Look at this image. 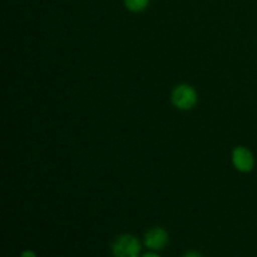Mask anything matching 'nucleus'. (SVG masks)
I'll list each match as a JSON object with an SVG mask.
<instances>
[{"label":"nucleus","mask_w":257,"mask_h":257,"mask_svg":"<svg viewBox=\"0 0 257 257\" xmlns=\"http://www.w3.org/2000/svg\"><path fill=\"white\" fill-rule=\"evenodd\" d=\"M171 100L173 105L181 110L192 109L197 103V93L191 85L180 84L172 90Z\"/></svg>","instance_id":"f257e3e1"},{"label":"nucleus","mask_w":257,"mask_h":257,"mask_svg":"<svg viewBox=\"0 0 257 257\" xmlns=\"http://www.w3.org/2000/svg\"><path fill=\"white\" fill-rule=\"evenodd\" d=\"M188 256H197V257H200L201 255H200V253H195V252H188V253H186V255H185V257H188Z\"/></svg>","instance_id":"0eeeda50"},{"label":"nucleus","mask_w":257,"mask_h":257,"mask_svg":"<svg viewBox=\"0 0 257 257\" xmlns=\"http://www.w3.org/2000/svg\"><path fill=\"white\" fill-rule=\"evenodd\" d=\"M232 163L240 172H250L253 168V155L245 147H236L232 152Z\"/></svg>","instance_id":"7ed1b4c3"},{"label":"nucleus","mask_w":257,"mask_h":257,"mask_svg":"<svg viewBox=\"0 0 257 257\" xmlns=\"http://www.w3.org/2000/svg\"><path fill=\"white\" fill-rule=\"evenodd\" d=\"M168 242V233L167 231L161 227L151 228L145 235V245L150 250L160 251L165 248Z\"/></svg>","instance_id":"20e7f679"},{"label":"nucleus","mask_w":257,"mask_h":257,"mask_svg":"<svg viewBox=\"0 0 257 257\" xmlns=\"http://www.w3.org/2000/svg\"><path fill=\"white\" fill-rule=\"evenodd\" d=\"M29 255H32V256H35L34 253H33V252H24V253H23L22 256H29Z\"/></svg>","instance_id":"6e6552de"},{"label":"nucleus","mask_w":257,"mask_h":257,"mask_svg":"<svg viewBox=\"0 0 257 257\" xmlns=\"http://www.w3.org/2000/svg\"><path fill=\"white\" fill-rule=\"evenodd\" d=\"M150 4V0H124V5L130 12H143Z\"/></svg>","instance_id":"39448f33"},{"label":"nucleus","mask_w":257,"mask_h":257,"mask_svg":"<svg viewBox=\"0 0 257 257\" xmlns=\"http://www.w3.org/2000/svg\"><path fill=\"white\" fill-rule=\"evenodd\" d=\"M112 252L115 257H137L141 252V243L135 236L122 235L113 242Z\"/></svg>","instance_id":"f03ea898"},{"label":"nucleus","mask_w":257,"mask_h":257,"mask_svg":"<svg viewBox=\"0 0 257 257\" xmlns=\"http://www.w3.org/2000/svg\"><path fill=\"white\" fill-rule=\"evenodd\" d=\"M158 255L157 253H153V252H148V253H145V257H157Z\"/></svg>","instance_id":"423d86ee"}]
</instances>
